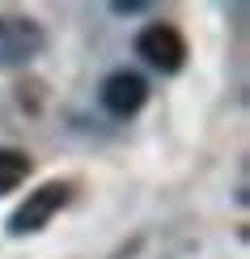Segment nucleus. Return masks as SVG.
<instances>
[{
  "instance_id": "nucleus-1",
  "label": "nucleus",
  "mask_w": 250,
  "mask_h": 259,
  "mask_svg": "<svg viewBox=\"0 0 250 259\" xmlns=\"http://www.w3.org/2000/svg\"><path fill=\"white\" fill-rule=\"evenodd\" d=\"M72 179H51V183H42V187H34L26 196V204H17L13 212H9V225L5 230L13 234V238H26V234H38V230H47L51 217H56L60 208H68V200H72Z\"/></svg>"
},
{
  "instance_id": "nucleus-2",
  "label": "nucleus",
  "mask_w": 250,
  "mask_h": 259,
  "mask_svg": "<svg viewBox=\"0 0 250 259\" xmlns=\"http://www.w3.org/2000/svg\"><path fill=\"white\" fill-rule=\"evenodd\" d=\"M136 56L144 60L148 68L174 77V72H182V64H187V38H182V30L174 26V21H148L136 34Z\"/></svg>"
},
{
  "instance_id": "nucleus-3",
  "label": "nucleus",
  "mask_w": 250,
  "mask_h": 259,
  "mask_svg": "<svg viewBox=\"0 0 250 259\" xmlns=\"http://www.w3.org/2000/svg\"><path fill=\"white\" fill-rule=\"evenodd\" d=\"M47 51V30L26 13H0V64L17 68Z\"/></svg>"
},
{
  "instance_id": "nucleus-4",
  "label": "nucleus",
  "mask_w": 250,
  "mask_h": 259,
  "mask_svg": "<svg viewBox=\"0 0 250 259\" xmlns=\"http://www.w3.org/2000/svg\"><path fill=\"white\" fill-rule=\"evenodd\" d=\"M97 98H102V106L115 119H132L140 106L148 102V81L140 77V72H132V68H119V72H111V77L102 81Z\"/></svg>"
},
{
  "instance_id": "nucleus-5",
  "label": "nucleus",
  "mask_w": 250,
  "mask_h": 259,
  "mask_svg": "<svg viewBox=\"0 0 250 259\" xmlns=\"http://www.w3.org/2000/svg\"><path fill=\"white\" fill-rule=\"evenodd\" d=\"M30 170H34L30 153H21V149H0V196H9L13 187H21Z\"/></svg>"
},
{
  "instance_id": "nucleus-6",
  "label": "nucleus",
  "mask_w": 250,
  "mask_h": 259,
  "mask_svg": "<svg viewBox=\"0 0 250 259\" xmlns=\"http://www.w3.org/2000/svg\"><path fill=\"white\" fill-rule=\"evenodd\" d=\"M148 5H140V0H115L111 5V13H119V17H127V13H144Z\"/></svg>"
}]
</instances>
